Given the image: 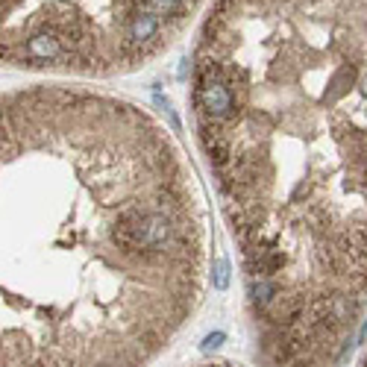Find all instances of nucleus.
Wrapping results in <instances>:
<instances>
[{
  "mask_svg": "<svg viewBox=\"0 0 367 367\" xmlns=\"http://www.w3.org/2000/svg\"><path fill=\"white\" fill-rule=\"evenodd\" d=\"M177 238V227L165 211H141L138 206L123 209L112 230V241L126 253H162Z\"/></svg>",
  "mask_w": 367,
  "mask_h": 367,
  "instance_id": "1",
  "label": "nucleus"
},
{
  "mask_svg": "<svg viewBox=\"0 0 367 367\" xmlns=\"http://www.w3.org/2000/svg\"><path fill=\"white\" fill-rule=\"evenodd\" d=\"M197 109H200V121L206 123H227L235 118V97L230 91V82L223 77V70L215 59L203 56L197 65V91H194Z\"/></svg>",
  "mask_w": 367,
  "mask_h": 367,
  "instance_id": "2",
  "label": "nucleus"
},
{
  "mask_svg": "<svg viewBox=\"0 0 367 367\" xmlns=\"http://www.w3.org/2000/svg\"><path fill=\"white\" fill-rule=\"evenodd\" d=\"M162 33V18L153 15L150 9H138L135 15L126 21V33H123V47L130 53H141L147 50L153 41Z\"/></svg>",
  "mask_w": 367,
  "mask_h": 367,
  "instance_id": "3",
  "label": "nucleus"
},
{
  "mask_svg": "<svg viewBox=\"0 0 367 367\" xmlns=\"http://www.w3.org/2000/svg\"><path fill=\"white\" fill-rule=\"evenodd\" d=\"M24 56L33 62H68V50L56 30H38L27 38Z\"/></svg>",
  "mask_w": 367,
  "mask_h": 367,
  "instance_id": "4",
  "label": "nucleus"
},
{
  "mask_svg": "<svg viewBox=\"0 0 367 367\" xmlns=\"http://www.w3.org/2000/svg\"><path fill=\"white\" fill-rule=\"evenodd\" d=\"M200 138H203V150L209 153V159L215 162V167H227L232 162V147H230V141L223 138V133L218 130L215 123H206L200 121Z\"/></svg>",
  "mask_w": 367,
  "mask_h": 367,
  "instance_id": "5",
  "label": "nucleus"
},
{
  "mask_svg": "<svg viewBox=\"0 0 367 367\" xmlns=\"http://www.w3.org/2000/svg\"><path fill=\"white\" fill-rule=\"evenodd\" d=\"M250 297L259 308H271L274 300L279 297V285L267 276H250Z\"/></svg>",
  "mask_w": 367,
  "mask_h": 367,
  "instance_id": "6",
  "label": "nucleus"
},
{
  "mask_svg": "<svg viewBox=\"0 0 367 367\" xmlns=\"http://www.w3.org/2000/svg\"><path fill=\"white\" fill-rule=\"evenodd\" d=\"M144 9H150L153 15H159L162 21L165 18H179V12L186 9V0H141Z\"/></svg>",
  "mask_w": 367,
  "mask_h": 367,
  "instance_id": "7",
  "label": "nucleus"
},
{
  "mask_svg": "<svg viewBox=\"0 0 367 367\" xmlns=\"http://www.w3.org/2000/svg\"><path fill=\"white\" fill-rule=\"evenodd\" d=\"M211 285H215L218 291L230 288V262L223 256H218L215 262H211Z\"/></svg>",
  "mask_w": 367,
  "mask_h": 367,
  "instance_id": "8",
  "label": "nucleus"
},
{
  "mask_svg": "<svg viewBox=\"0 0 367 367\" xmlns=\"http://www.w3.org/2000/svg\"><path fill=\"white\" fill-rule=\"evenodd\" d=\"M223 341H227V335H223V332H211V335H206V338H203L200 350H203V352H211V350H218Z\"/></svg>",
  "mask_w": 367,
  "mask_h": 367,
  "instance_id": "9",
  "label": "nucleus"
},
{
  "mask_svg": "<svg viewBox=\"0 0 367 367\" xmlns=\"http://www.w3.org/2000/svg\"><path fill=\"white\" fill-rule=\"evenodd\" d=\"M0 123H3V109H0Z\"/></svg>",
  "mask_w": 367,
  "mask_h": 367,
  "instance_id": "10",
  "label": "nucleus"
}]
</instances>
